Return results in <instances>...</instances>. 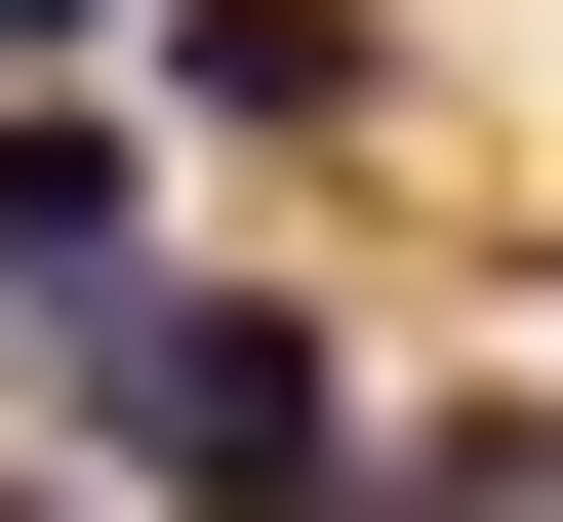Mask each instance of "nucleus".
Returning <instances> with one entry per match:
<instances>
[{
	"mask_svg": "<svg viewBox=\"0 0 563 522\" xmlns=\"http://www.w3.org/2000/svg\"><path fill=\"white\" fill-rule=\"evenodd\" d=\"M81 442H121V522H363L402 482V402L282 322V281H121L81 322Z\"/></svg>",
	"mask_w": 563,
	"mask_h": 522,
	"instance_id": "obj_1",
	"label": "nucleus"
},
{
	"mask_svg": "<svg viewBox=\"0 0 563 522\" xmlns=\"http://www.w3.org/2000/svg\"><path fill=\"white\" fill-rule=\"evenodd\" d=\"M363 81H402L363 0H162V121H363Z\"/></svg>",
	"mask_w": 563,
	"mask_h": 522,
	"instance_id": "obj_2",
	"label": "nucleus"
},
{
	"mask_svg": "<svg viewBox=\"0 0 563 522\" xmlns=\"http://www.w3.org/2000/svg\"><path fill=\"white\" fill-rule=\"evenodd\" d=\"M363 522H563V402H443V442H402Z\"/></svg>",
	"mask_w": 563,
	"mask_h": 522,
	"instance_id": "obj_3",
	"label": "nucleus"
},
{
	"mask_svg": "<svg viewBox=\"0 0 563 522\" xmlns=\"http://www.w3.org/2000/svg\"><path fill=\"white\" fill-rule=\"evenodd\" d=\"M121 41H162V0H0V121H81V81H121Z\"/></svg>",
	"mask_w": 563,
	"mask_h": 522,
	"instance_id": "obj_4",
	"label": "nucleus"
},
{
	"mask_svg": "<svg viewBox=\"0 0 563 522\" xmlns=\"http://www.w3.org/2000/svg\"><path fill=\"white\" fill-rule=\"evenodd\" d=\"M0 522H121V482H0Z\"/></svg>",
	"mask_w": 563,
	"mask_h": 522,
	"instance_id": "obj_5",
	"label": "nucleus"
}]
</instances>
